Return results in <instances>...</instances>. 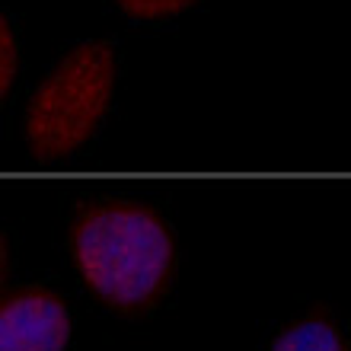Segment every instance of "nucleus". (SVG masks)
Returning a JSON list of instances; mask_svg holds the SVG:
<instances>
[{"instance_id":"obj_1","label":"nucleus","mask_w":351,"mask_h":351,"mask_svg":"<svg viewBox=\"0 0 351 351\" xmlns=\"http://www.w3.org/2000/svg\"><path fill=\"white\" fill-rule=\"evenodd\" d=\"M71 256L93 294L125 313L157 304L176 265L167 221L138 202H102L77 214Z\"/></svg>"},{"instance_id":"obj_2","label":"nucleus","mask_w":351,"mask_h":351,"mask_svg":"<svg viewBox=\"0 0 351 351\" xmlns=\"http://www.w3.org/2000/svg\"><path fill=\"white\" fill-rule=\"evenodd\" d=\"M115 71V51L106 42L71 48L26 106L29 147L45 157H61L86 144L109 109Z\"/></svg>"},{"instance_id":"obj_3","label":"nucleus","mask_w":351,"mask_h":351,"mask_svg":"<svg viewBox=\"0 0 351 351\" xmlns=\"http://www.w3.org/2000/svg\"><path fill=\"white\" fill-rule=\"evenodd\" d=\"M71 310L48 287H19L0 304V351H64Z\"/></svg>"},{"instance_id":"obj_4","label":"nucleus","mask_w":351,"mask_h":351,"mask_svg":"<svg viewBox=\"0 0 351 351\" xmlns=\"http://www.w3.org/2000/svg\"><path fill=\"white\" fill-rule=\"evenodd\" d=\"M271 351H351L339 326L326 316H304L278 332Z\"/></svg>"},{"instance_id":"obj_5","label":"nucleus","mask_w":351,"mask_h":351,"mask_svg":"<svg viewBox=\"0 0 351 351\" xmlns=\"http://www.w3.org/2000/svg\"><path fill=\"white\" fill-rule=\"evenodd\" d=\"M115 3L134 19H167L179 10L192 7L195 0H115Z\"/></svg>"},{"instance_id":"obj_6","label":"nucleus","mask_w":351,"mask_h":351,"mask_svg":"<svg viewBox=\"0 0 351 351\" xmlns=\"http://www.w3.org/2000/svg\"><path fill=\"white\" fill-rule=\"evenodd\" d=\"M13 77H16V38H13L10 19L3 16V23H0V90H3V96L13 86Z\"/></svg>"}]
</instances>
